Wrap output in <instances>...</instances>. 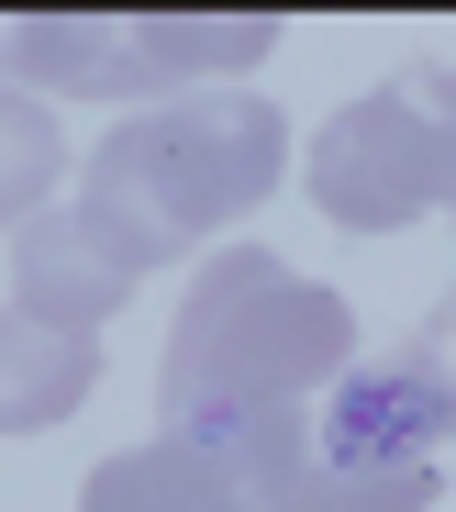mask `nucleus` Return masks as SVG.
<instances>
[{"label": "nucleus", "mask_w": 456, "mask_h": 512, "mask_svg": "<svg viewBox=\"0 0 456 512\" xmlns=\"http://www.w3.org/2000/svg\"><path fill=\"white\" fill-rule=\"evenodd\" d=\"M279 179H290V112L267 90H190V101L123 112L78 156L67 201L156 279L167 256H190L201 234H234Z\"/></svg>", "instance_id": "1"}, {"label": "nucleus", "mask_w": 456, "mask_h": 512, "mask_svg": "<svg viewBox=\"0 0 456 512\" xmlns=\"http://www.w3.org/2000/svg\"><path fill=\"white\" fill-rule=\"evenodd\" d=\"M356 368V301L301 279L267 245H223L190 279L156 357V401L190 412H256V401H323Z\"/></svg>", "instance_id": "2"}, {"label": "nucleus", "mask_w": 456, "mask_h": 512, "mask_svg": "<svg viewBox=\"0 0 456 512\" xmlns=\"http://www.w3.org/2000/svg\"><path fill=\"white\" fill-rule=\"evenodd\" d=\"M290 156L312 212L345 234H401L423 212H456V67H401L379 90H356Z\"/></svg>", "instance_id": "3"}, {"label": "nucleus", "mask_w": 456, "mask_h": 512, "mask_svg": "<svg viewBox=\"0 0 456 512\" xmlns=\"http://www.w3.org/2000/svg\"><path fill=\"white\" fill-rule=\"evenodd\" d=\"M134 290H145V268H134L78 201H56V212H34V223L12 234V312H34V323L101 334Z\"/></svg>", "instance_id": "4"}, {"label": "nucleus", "mask_w": 456, "mask_h": 512, "mask_svg": "<svg viewBox=\"0 0 456 512\" xmlns=\"http://www.w3.org/2000/svg\"><path fill=\"white\" fill-rule=\"evenodd\" d=\"M0 67L45 112L56 101H134V112L156 101V78L134 56V12H12L0 23Z\"/></svg>", "instance_id": "5"}, {"label": "nucleus", "mask_w": 456, "mask_h": 512, "mask_svg": "<svg viewBox=\"0 0 456 512\" xmlns=\"http://www.w3.org/2000/svg\"><path fill=\"white\" fill-rule=\"evenodd\" d=\"M78 512H256V490H245L212 446H190V435L167 423V435H145V446H123V457L89 468Z\"/></svg>", "instance_id": "6"}, {"label": "nucleus", "mask_w": 456, "mask_h": 512, "mask_svg": "<svg viewBox=\"0 0 456 512\" xmlns=\"http://www.w3.org/2000/svg\"><path fill=\"white\" fill-rule=\"evenodd\" d=\"M134 56L156 78V101L245 90V67L279 56V12H134Z\"/></svg>", "instance_id": "7"}, {"label": "nucleus", "mask_w": 456, "mask_h": 512, "mask_svg": "<svg viewBox=\"0 0 456 512\" xmlns=\"http://www.w3.org/2000/svg\"><path fill=\"white\" fill-rule=\"evenodd\" d=\"M101 390V334H67L34 312H0V435H45Z\"/></svg>", "instance_id": "8"}, {"label": "nucleus", "mask_w": 456, "mask_h": 512, "mask_svg": "<svg viewBox=\"0 0 456 512\" xmlns=\"http://www.w3.org/2000/svg\"><path fill=\"white\" fill-rule=\"evenodd\" d=\"M56 190H67V134H56V112L34 90L0 78V234H23L34 212H56Z\"/></svg>", "instance_id": "9"}, {"label": "nucleus", "mask_w": 456, "mask_h": 512, "mask_svg": "<svg viewBox=\"0 0 456 512\" xmlns=\"http://www.w3.org/2000/svg\"><path fill=\"white\" fill-rule=\"evenodd\" d=\"M434 468H345V457H301L256 512H434Z\"/></svg>", "instance_id": "10"}, {"label": "nucleus", "mask_w": 456, "mask_h": 512, "mask_svg": "<svg viewBox=\"0 0 456 512\" xmlns=\"http://www.w3.org/2000/svg\"><path fill=\"white\" fill-rule=\"evenodd\" d=\"M390 379L423 401V423H434V446H456V301H434L401 346H390Z\"/></svg>", "instance_id": "11"}]
</instances>
